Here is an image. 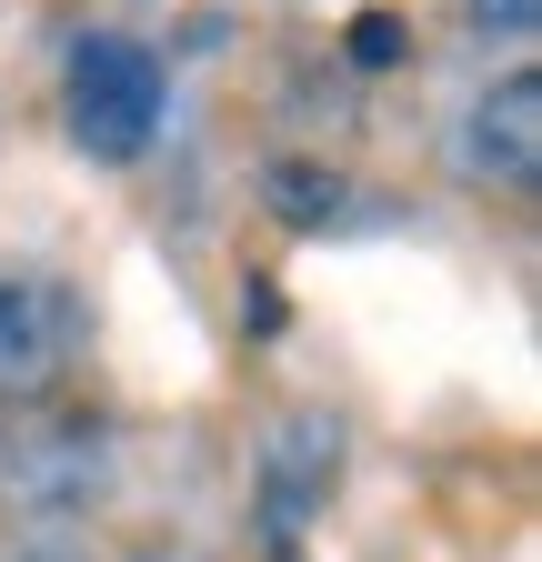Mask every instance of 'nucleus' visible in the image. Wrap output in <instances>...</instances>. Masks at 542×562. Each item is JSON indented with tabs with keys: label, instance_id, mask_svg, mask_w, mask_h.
Wrapping results in <instances>:
<instances>
[{
	"label": "nucleus",
	"instance_id": "obj_1",
	"mask_svg": "<svg viewBox=\"0 0 542 562\" xmlns=\"http://www.w3.org/2000/svg\"><path fill=\"white\" fill-rule=\"evenodd\" d=\"M151 131H161V60H151V41L91 31L71 50V140L91 161H142Z\"/></svg>",
	"mask_w": 542,
	"mask_h": 562
},
{
	"label": "nucleus",
	"instance_id": "obj_2",
	"mask_svg": "<svg viewBox=\"0 0 542 562\" xmlns=\"http://www.w3.org/2000/svg\"><path fill=\"white\" fill-rule=\"evenodd\" d=\"M462 171L472 181H532L542 171V81L532 70H503V81L472 101V121H462Z\"/></svg>",
	"mask_w": 542,
	"mask_h": 562
},
{
	"label": "nucleus",
	"instance_id": "obj_3",
	"mask_svg": "<svg viewBox=\"0 0 542 562\" xmlns=\"http://www.w3.org/2000/svg\"><path fill=\"white\" fill-rule=\"evenodd\" d=\"M60 372V302L41 281H0V402H31Z\"/></svg>",
	"mask_w": 542,
	"mask_h": 562
},
{
	"label": "nucleus",
	"instance_id": "obj_4",
	"mask_svg": "<svg viewBox=\"0 0 542 562\" xmlns=\"http://www.w3.org/2000/svg\"><path fill=\"white\" fill-rule=\"evenodd\" d=\"M331 472H342V432H331L321 412H302L292 432L271 442V462H261V492H271V522L292 532V522H302V513L321 503V492H331Z\"/></svg>",
	"mask_w": 542,
	"mask_h": 562
},
{
	"label": "nucleus",
	"instance_id": "obj_5",
	"mask_svg": "<svg viewBox=\"0 0 542 562\" xmlns=\"http://www.w3.org/2000/svg\"><path fill=\"white\" fill-rule=\"evenodd\" d=\"M402 50H413V31H402L392 11H362V21H352V60H362V70H392Z\"/></svg>",
	"mask_w": 542,
	"mask_h": 562
},
{
	"label": "nucleus",
	"instance_id": "obj_6",
	"mask_svg": "<svg viewBox=\"0 0 542 562\" xmlns=\"http://www.w3.org/2000/svg\"><path fill=\"white\" fill-rule=\"evenodd\" d=\"M271 191H282V222H321V211H331V181H321V171H302V161L271 171Z\"/></svg>",
	"mask_w": 542,
	"mask_h": 562
},
{
	"label": "nucleus",
	"instance_id": "obj_7",
	"mask_svg": "<svg viewBox=\"0 0 542 562\" xmlns=\"http://www.w3.org/2000/svg\"><path fill=\"white\" fill-rule=\"evenodd\" d=\"M472 21H483V31H512V41H522V31L542 21V0H472Z\"/></svg>",
	"mask_w": 542,
	"mask_h": 562
},
{
	"label": "nucleus",
	"instance_id": "obj_8",
	"mask_svg": "<svg viewBox=\"0 0 542 562\" xmlns=\"http://www.w3.org/2000/svg\"><path fill=\"white\" fill-rule=\"evenodd\" d=\"M41 562H50V552H41Z\"/></svg>",
	"mask_w": 542,
	"mask_h": 562
}]
</instances>
